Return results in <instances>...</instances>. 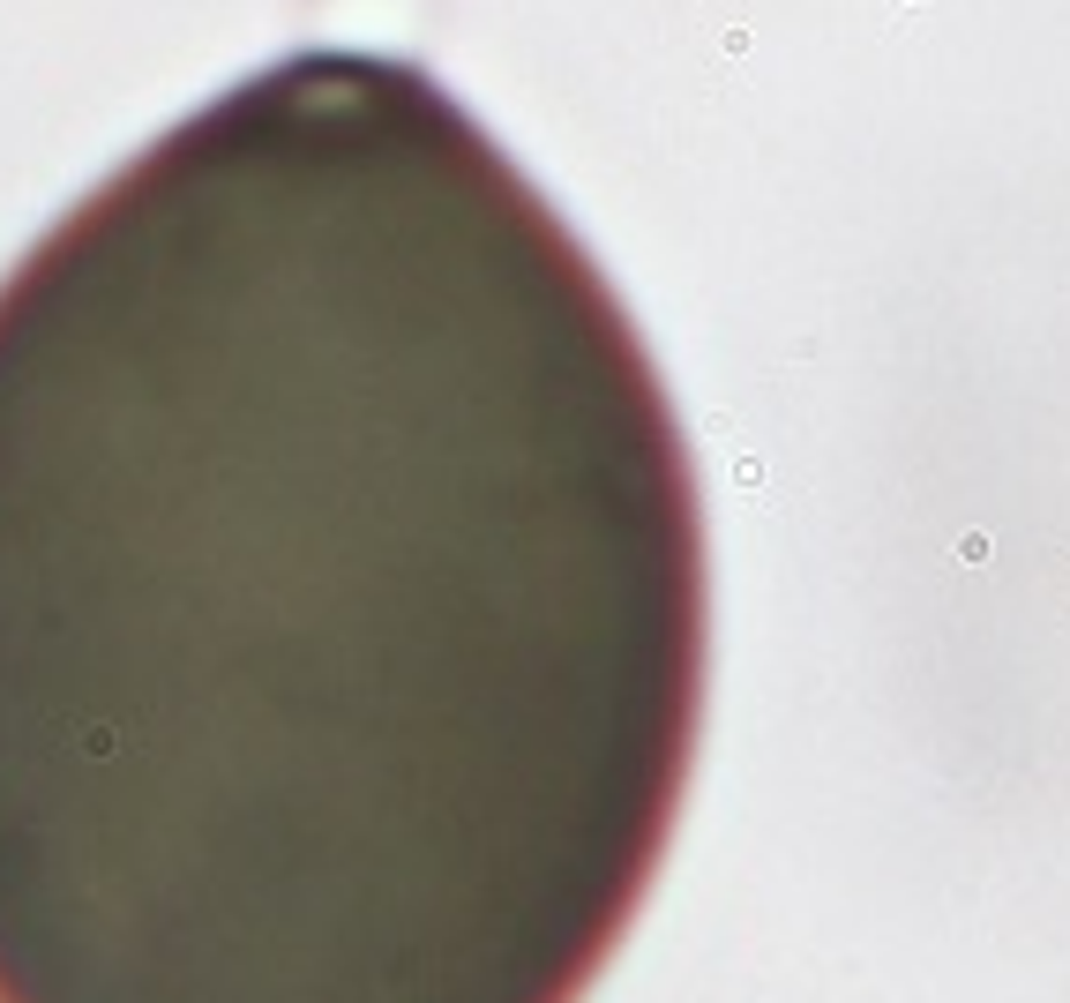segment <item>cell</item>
<instances>
[{
	"mask_svg": "<svg viewBox=\"0 0 1070 1003\" xmlns=\"http://www.w3.org/2000/svg\"><path fill=\"white\" fill-rule=\"evenodd\" d=\"M704 666L659 360L427 68L270 60L0 278V1003H577Z\"/></svg>",
	"mask_w": 1070,
	"mask_h": 1003,
	"instance_id": "6da1fadb",
	"label": "cell"
}]
</instances>
